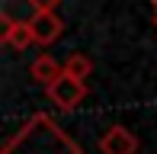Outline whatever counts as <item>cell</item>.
Masks as SVG:
<instances>
[{
	"label": "cell",
	"mask_w": 157,
	"mask_h": 154,
	"mask_svg": "<svg viewBox=\"0 0 157 154\" xmlns=\"http://www.w3.org/2000/svg\"><path fill=\"white\" fill-rule=\"evenodd\" d=\"M29 32H32V36H39V39H52L55 32H58V23H55L52 16L42 13V16L35 19V26H29Z\"/></svg>",
	"instance_id": "6da1fadb"
}]
</instances>
